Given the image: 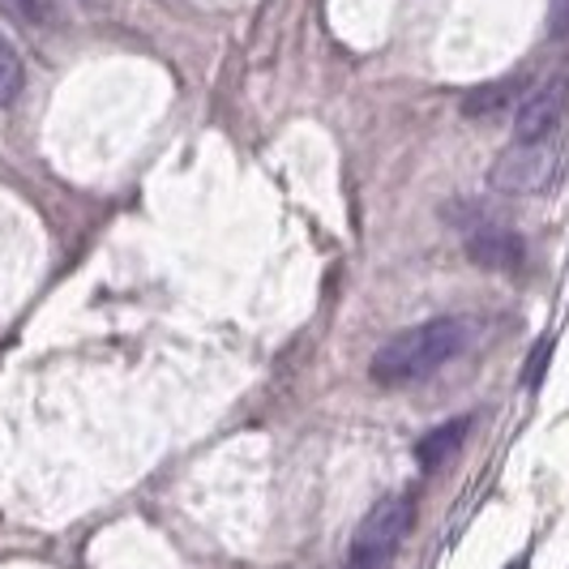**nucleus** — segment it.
<instances>
[{"label": "nucleus", "mask_w": 569, "mask_h": 569, "mask_svg": "<svg viewBox=\"0 0 569 569\" xmlns=\"http://www.w3.org/2000/svg\"><path fill=\"white\" fill-rule=\"evenodd\" d=\"M467 339H471V326L462 317H437V321H425V326H411V330L395 335L372 356L369 377L386 390L411 386L428 372H437L441 365H450L467 347Z\"/></svg>", "instance_id": "f257e3e1"}, {"label": "nucleus", "mask_w": 569, "mask_h": 569, "mask_svg": "<svg viewBox=\"0 0 569 569\" xmlns=\"http://www.w3.org/2000/svg\"><path fill=\"white\" fill-rule=\"evenodd\" d=\"M561 176V146L552 142H513L488 168V184L510 198H540Z\"/></svg>", "instance_id": "f03ea898"}, {"label": "nucleus", "mask_w": 569, "mask_h": 569, "mask_svg": "<svg viewBox=\"0 0 569 569\" xmlns=\"http://www.w3.org/2000/svg\"><path fill=\"white\" fill-rule=\"evenodd\" d=\"M416 527V501L411 497H381L365 522L356 527V540H351V557H365V561H377V566H390V557L399 552V543L411 536Z\"/></svg>", "instance_id": "7ed1b4c3"}, {"label": "nucleus", "mask_w": 569, "mask_h": 569, "mask_svg": "<svg viewBox=\"0 0 569 569\" xmlns=\"http://www.w3.org/2000/svg\"><path fill=\"white\" fill-rule=\"evenodd\" d=\"M569 116V73H552L540 90H531L518 108L513 120V138L518 142H548L557 138L561 120Z\"/></svg>", "instance_id": "20e7f679"}, {"label": "nucleus", "mask_w": 569, "mask_h": 569, "mask_svg": "<svg viewBox=\"0 0 569 569\" xmlns=\"http://www.w3.org/2000/svg\"><path fill=\"white\" fill-rule=\"evenodd\" d=\"M467 257L488 274H513L527 266V240L513 228H476L467 231Z\"/></svg>", "instance_id": "39448f33"}, {"label": "nucleus", "mask_w": 569, "mask_h": 569, "mask_svg": "<svg viewBox=\"0 0 569 569\" xmlns=\"http://www.w3.org/2000/svg\"><path fill=\"white\" fill-rule=\"evenodd\" d=\"M467 432H471V420L467 416H458V420H446V425H437L432 432H425L420 441H416V462L425 467V471H441L450 458L462 450V441H467Z\"/></svg>", "instance_id": "423d86ee"}, {"label": "nucleus", "mask_w": 569, "mask_h": 569, "mask_svg": "<svg viewBox=\"0 0 569 569\" xmlns=\"http://www.w3.org/2000/svg\"><path fill=\"white\" fill-rule=\"evenodd\" d=\"M0 13L34 30L64 27V4L60 0H0Z\"/></svg>", "instance_id": "0eeeda50"}, {"label": "nucleus", "mask_w": 569, "mask_h": 569, "mask_svg": "<svg viewBox=\"0 0 569 569\" xmlns=\"http://www.w3.org/2000/svg\"><path fill=\"white\" fill-rule=\"evenodd\" d=\"M513 99H518V82H513V78H506V82L476 86V90H467V99H462V116L485 120V116H497L501 108H510Z\"/></svg>", "instance_id": "6e6552de"}, {"label": "nucleus", "mask_w": 569, "mask_h": 569, "mask_svg": "<svg viewBox=\"0 0 569 569\" xmlns=\"http://www.w3.org/2000/svg\"><path fill=\"white\" fill-rule=\"evenodd\" d=\"M22 86H27V69H22V57H18V48L0 34V108H9L18 94H22Z\"/></svg>", "instance_id": "1a4fd4ad"}, {"label": "nucleus", "mask_w": 569, "mask_h": 569, "mask_svg": "<svg viewBox=\"0 0 569 569\" xmlns=\"http://www.w3.org/2000/svg\"><path fill=\"white\" fill-rule=\"evenodd\" d=\"M548 30L557 43H569V0H548Z\"/></svg>", "instance_id": "9d476101"}, {"label": "nucleus", "mask_w": 569, "mask_h": 569, "mask_svg": "<svg viewBox=\"0 0 569 569\" xmlns=\"http://www.w3.org/2000/svg\"><path fill=\"white\" fill-rule=\"evenodd\" d=\"M548 356H552V342H540V356H531V360H527V386H540L543 381V365H548Z\"/></svg>", "instance_id": "9b49d317"}, {"label": "nucleus", "mask_w": 569, "mask_h": 569, "mask_svg": "<svg viewBox=\"0 0 569 569\" xmlns=\"http://www.w3.org/2000/svg\"><path fill=\"white\" fill-rule=\"evenodd\" d=\"M342 569H386V566H377V561H365V557H351Z\"/></svg>", "instance_id": "f8f14e48"}, {"label": "nucleus", "mask_w": 569, "mask_h": 569, "mask_svg": "<svg viewBox=\"0 0 569 569\" xmlns=\"http://www.w3.org/2000/svg\"><path fill=\"white\" fill-rule=\"evenodd\" d=\"M506 569H527V566H522V561H513V566H506Z\"/></svg>", "instance_id": "ddd939ff"}]
</instances>
